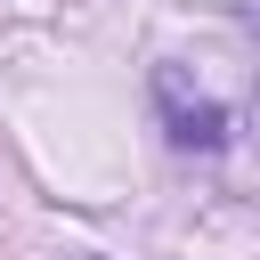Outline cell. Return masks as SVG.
I'll use <instances>...</instances> for the list:
<instances>
[{
    "mask_svg": "<svg viewBox=\"0 0 260 260\" xmlns=\"http://www.w3.org/2000/svg\"><path fill=\"white\" fill-rule=\"evenodd\" d=\"M252 24H260V16H252Z\"/></svg>",
    "mask_w": 260,
    "mask_h": 260,
    "instance_id": "7a4b0ae2",
    "label": "cell"
},
{
    "mask_svg": "<svg viewBox=\"0 0 260 260\" xmlns=\"http://www.w3.org/2000/svg\"><path fill=\"white\" fill-rule=\"evenodd\" d=\"M154 98H162V122H171V146H179V154H211V146L228 138V114H219L203 89H187V65H162V73H154Z\"/></svg>",
    "mask_w": 260,
    "mask_h": 260,
    "instance_id": "6da1fadb",
    "label": "cell"
}]
</instances>
